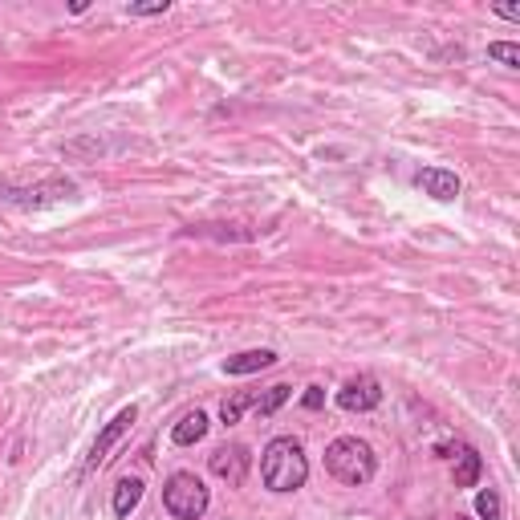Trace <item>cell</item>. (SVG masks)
<instances>
[{"label":"cell","instance_id":"obj_1","mask_svg":"<svg viewBox=\"0 0 520 520\" xmlns=\"http://www.w3.org/2000/svg\"><path fill=\"white\" fill-rule=\"evenodd\" d=\"M260 480H265V488L277 492V496H289V492L305 488V480H309V460H305L301 439H293V435L269 439L265 451H260Z\"/></svg>","mask_w":520,"mask_h":520},{"label":"cell","instance_id":"obj_2","mask_svg":"<svg viewBox=\"0 0 520 520\" xmlns=\"http://www.w3.org/2000/svg\"><path fill=\"white\" fill-rule=\"evenodd\" d=\"M325 472H330L338 484H346V488H366L374 480V472H378V455H374V447L366 439L342 435V439H334L330 447H325Z\"/></svg>","mask_w":520,"mask_h":520},{"label":"cell","instance_id":"obj_3","mask_svg":"<svg viewBox=\"0 0 520 520\" xmlns=\"http://www.w3.org/2000/svg\"><path fill=\"white\" fill-rule=\"evenodd\" d=\"M74 195H78V183L70 175H49L41 183H0V200L13 208H25V212L65 204V200H74Z\"/></svg>","mask_w":520,"mask_h":520},{"label":"cell","instance_id":"obj_4","mask_svg":"<svg viewBox=\"0 0 520 520\" xmlns=\"http://www.w3.org/2000/svg\"><path fill=\"white\" fill-rule=\"evenodd\" d=\"M212 504V492L208 484L195 476V472H171L167 484H163V508L175 516V520H200Z\"/></svg>","mask_w":520,"mask_h":520},{"label":"cell","instance_id":"obj_5","mask_svg":"<svg viewBox=\"0 0 520 520\" xmlns=\"http://www.w3.org/2000/svg\"><path fill=\"white\" fill-rule=\"evenodd\" d=\"M435 455H439V460H451V464H455V468H451L455 488H476V484H480L484 460H480V451H476L472 443H439Z\"/></svg>","mask_w":520,"mask_h":520},{"label":"cell","instance_id":"obj_6","mask_svg":"<svg viewBox=\"0 0 520 520\" xmlns=\"http://www.w3.org/2000/svg\"><path fill=\"white\" fill-rule=\"evenodd\" d=\"M135 419H139V407L130 403V407H122V411H118V415L98 431V439H94V447H90V455H86V476L98 472V468L110 460V447H114L130 427H135Z\"/></svg>","mask_w":520,"mask_h":520},{"label":"cell","instance_id":"obj_7","mask_svg":"<svg viewBox=\"0 0 520 520\" xmlns=\"http://www.w3.org/2000/svg\"><path fill=\"white\" fill-rule=\"evenodd\" d=\"M208 468H212V476H216V480H224L228 488H240V484L248 480L252 455H248V447H244V443H224V447H216V451L208 455Z\"/></svg>","mask_w":520,"mask_h":520},{"label":"cell","instance_id":"obj_8","mask_svg":"<svg viewBox=\"0 0 520 520\" xmlns=\"http://www.w3.org/2000/svg\"><path fill=\"white\" fill-rule=\"evenodd\" d=\"M334 403H338L342 411H350V415H366V411L382 407V382L370 378V374H358V378H350V382L338 390Z\"/></svg>","mask_w":520,"mask_h":520},{"label":"cell","instance_id":"obj_9","mask_svg":"<svg viewBox=\"0 0 520 520\" xmlns=\"http://www.w3.org/2000/svg\"><path fill=\"white\" fill-rule=\"evenodd\" d=\"M415 183L423 187V195H431V200H439V204L460 200V191H464L460 175L447 171V167H423V171L415 175Z\"/></svg>","mask_w":520,"mask_h":520},{"label":"cell","instance_id":"obj_10","mask_svg":"<svg viewBox=\"0 0 520 520\" xmlns=\"http://www.w3.org/2000/svg\"><path fill=\"white\" fill-rule=\"evenodd\" d=\"M281 358H277V350H240V354H232V358H224V374H232V378H244V374H260V370H269V366H277Z\"/></svg>","mask_w":520,"mask_h":520},{"label":"cell","instance_id":"obj_11","mask_svg":"<svg viewBox=\"0 0 520 520\" xmlns=\"http://www.w3.org/2000/svg\"><path fill=\"white\" fill-rule=\"evenodd\" d=\"M208 415L200 411V407H195V411H187V415H179V423L171 427V443L175 447H191V443H200L204 435H208Z\"/></svg>","mask_w":520,"mask_h":520},{"label":"cell","instance_id":"obj_12","mask_svg":"<svg viewBox=\"0 0 520 520\" xmlns=\"http://www.w3.org/2000/svg\"><path fill=\"white\" fill-rule=\"evenodd\" d=\"M143 492H147V484H143L139 476H122V480L114 484V500H110V504H114V516L126 520L130 512L143 504Z\"/></svg>","mask_w":520,"mask_h":520},{"label":"cell","instance_id":"obj_13","mask_svg":"<svg viewBox=\"0 0 520 520\" xmlns=\"http://www.w3.org/2000/svg\"><path fill=\"white\" fill-rule=\"evenodd\" d=\"M260 403V390H236L232 399H224V407H220V419L232 427V423H240V415L248 411V407H256Z\"/></svg>","mask_w":520,"mask_h":520},{"label":"cell","instance_id":"obj_14","mask_svg":"<svg viewBox=\"0 0 520 520\" xmlns=\"http://www.w3.org/2000/svg\"><path fill=\"white\" fill-rule=\"evenodd\" d=\"M289 395H293V386H289V382H277V386H269V390H260V403H256V411L269 419V415H277V411L289 403Z\"/></svg>","mask_w":520,"mask_h":520},{"label":"cell","instance_id":"obj_15","mask_svg":"<svg viewBox=\"0 0 520 520\" xmlns=\"http://www.w3.org/2000/svg\"><path fill=\"white\" fill-rule=\"evenodd\" d=\"M476 516H480V520H504V504H500V492H496V488L476 492Z\"/></svg>","mask_w":520,"mask_h":520},{"label":"cell","instance_id":"obj_16","mask_svg":"<svg viewBox=\"0 0 520 520\" xmlns=\"http://www.w3.org/2000/svg\"><path fill=\"white\" fill-rule=\"evenodd\" d=\"M488 57H492L496 65H504V70H516V65H520V45H516V41H492V45H488Z\"/></svg>","mask_w":520,"mask_h":520},{"label":"cell","instance_id":"obj_17","mask_svg":"<svg viewBox=\"0 0 520 520\" xmlns=\"http://www.w3.org/2000/svg\"><path fill=\"white\" fill-rule=\"evenodd\" d=\"M171 13V0H147V5H126V17H163Z\"/></svg>","mask_w":520,"mask_h":520},{"label":"cell","instance_id":"obj_18","mask_svg":"<svg viewBox=\"0 0 520 520\" xmlns=\"http://www.w3.org/2000/svg\"><path fill=\"white\" fill-rule=\"evenodd\" d=\"M301 403H305L309 411H321V403H325V390H321V386H309V390H305V399H301Z\"/></svg>","mask_w":520,"mask_h":520},{"label":"cell","instance_id":"obj_19","mask_svg":"<svg viewBox=\"0 0 520 520\" xmlns=\"http://www.w3.org/2000/svg\"><path fill=\"white\" fill-rule=\"evenodd\" d=\"M492 13H496V17H504V21H520V9H516V5H496Z\"/></svg>","mask_w":520,"mask_h":520}]
</instances>
